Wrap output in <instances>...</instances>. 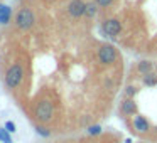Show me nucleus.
<instances>
[{
  "mask_svg": "<svg viewBox=\"0 0 157 143\" xmlns=\"http://www.w3.org/2000/svg\"><path fill=\"white\" fill-rule=\"evenodd\" d=\"M22 76H24V69H22L21 64L10 66L7 74H5V84H7V88H10V89L19 88L22 82Z\"/></svg>",
  "mask_w": 157,
  "mask_h": 143,
  "instance_id": "f257e3e1",
  "label": "nucleus"
},
{
  "mask_svg": "<svg viewBox=\"0 0 157 143\" xmlns=\"http://www.w3.org/2000/svg\"><path fill=\"white\" fill-rule=\"evenodd\" d=\"M34 20H36V17H34L31 9H21L17 17H15V24H17V27L22 29V31L31 29L32 25H34Z\"/></svg>",
  "mask_w": 157,
  "mask_h": 143,
  "instance_id": "f03ea898",
  "label": "nucleus"
},
{
  "mask_svg": "<svg viewBox=\"0 0 157 143\" xmlns=\"http://www.w3.org/2000/svg\"><path fill=\"white\" fill-rule=\"evenodd\" d=\"M36 118L42 123L49 121L52 118V103L46 101V99L39 101L37 106H36Z\"/></svg>",
  "mask_w": 157,
  "mask_h": 143,
  "instance_id": "7ed1b4c3",
  "label": "nucleus"
},
{
  "mask_svg": "<svg viewBox=\"0 0 157 143\" xmlns=\"http://www.w3.org/2000/svg\"><path fill=\"white\" fill-rule=\"evenodd\" d=\"M98 57H100V62L105 64V66L113 64V62L117 61V49L113 47V46H110V44L101 46L100 51H98Z\"/></svg>",
  "mask_w": 157,
  "mask_h": 143,
  "instance_id": "20e7f679",
  "label": "nucleus"
},
{
  "mask_svg": "<svg viewBox=\"0 0 157 143\" xmlns=\"http://www.w3.org/2000/svg\"><path fill=\"white\" fill-rule=\"evenodd\" d=\"M101 29L108 37H113V35H117L120 31H122V25H120V22L117 20V19H108V20L103 22Z\"/></svg>",
  "mask_w": 157,
  "mask_h": 143,
  "instance_id": "39448f33",
  "label": "nucleus"
},
{
  "mask_svg": "<svg viewBox=\"0 0 157 143\" xmlns=\"http://www.w3.org/2000/svg\"><path fill=\"white\" fill-rule=\"evenodd\" d=\"M85 9H86V4L83 2V0H71L68 5V12L71 17L78 19L81 17V15H85Z\"/></svg>",
  "mask_w": 157,
  "mask_h": 143,
  "instance_id": "423d86ee",
  "label": "nucleus"
},
{
  "mask_svg": "<svg viewBox=\"0 0 157 143\" xmlns=\"http://www.w3.org/2000/svg\"><path fill=\"white\" fill-rule=\"evenodd\" d=\"M133 128H135L139 133H147L150 130V125L144 116L139 115V116H135V119H133Z\"/></svg>",
  "mask_w": 157,
  "mask_h": 143,
  "instance_id": "0eeeda50",
  "label": "nucleus"
},
{
  "mask_svg": "<svg viewBox=\"0 0 157 143\" xmlns=\"http://www.w3.org/2000/svg\"><path fill=\"white\" fill-rule=\"evenodd\" d=\"M122 111L125 113L127 116L137 115V105H135V101H133L132 98H125V99H123V103H122Z\"/></svg>",
  "mask_w": 157,
  "mask_h": 143,
  "instance_id": "6e6552de",
  "label": "nucleus"
},
{
  "mask_svg": "<svg viewBox=\"0 0 157 143\" xmlns=\"http://www.w3.org/2000/svg\"><path fill=\"white\" fill-rule=\"evenodd\" d=\"M10 17H12V9L5 4H0V25L9 24Z\"/></svg>",
  "mask_w": 157,
  "mask_h": 143,
  "instance_id": "1a4fd4ad",
  "label": "nucleus"
},
{
  "mask_svg": "<svg viewBox=\"0 0 157 143\" xmlns=\"http://www.w3.org/2000/svg\"><path fill=\"white\" fill-rule=\"evenodd\" d=\"M137 69H139L140 74H149V72L152 71V62L150 61H140L139 66H137Z\"/></svg>",
  "mask_w": 157,
  "mask_h": 143,
  "instance_id": "9d476101",
  "label": "nucleus"
},
{
  "mask_svg": "<svg viewBox=\"0 0 157 143\" xmlns=\"http://www.w3.org/2000/svg\"><path fill=\"white\" fill-rule=\"evenodd\" d=\"M96 7H98V4H86V9H85V15L86 17H95L96 15Z\"/></svg>",
  "mask_w": 157,
  "mask_h": 143,
  "instance_id": "9b49d317",
  "label": "nucleus"
},
{
  "mask_svg": "<svg viewBox=\"0 0 157 143\" xmlns=\"http://www.w3.org/2000/svg\"><path fill=\"white\" fill-rule=\"evenodd\" d=\"M144 84H145V86H155L157 84V78L152 74V72L144 74Z\"/></svg>",
  "mask_w": 157,
  "mask_h": 143,
  "instance_id": "f8f14e48",
  "label": "nucleus"
},
{
  "mask_svg": "<svg viewBox=\"0 0 157 143\" xmlns=\"http://www.w3.org/2000/svg\"><path fill=\"white\" fill-rule=\"evenodd\" d=\"M0 141L2 143H12L10 133H9L5 128H0Z\"/></svg>",
  "mask_w": 157,
  "mask_h": 143,
  "instance_id": "ddd939ff",
  "label": "nucleus"
},
{
  "mask_svg": "<svg viewBox=\"0 0 157 143\" xmlns=\"http://www.w3.org/2000/svg\"><path fill=\"white\" fill-rule=\"evenodd\" d=\"M36 133H37L39 136H42V138H48L49 135H51V131H49L46 126H41V125H37L36 126Z\"/></svg>",
  "mask_w": 157,
  "mask_h": 143,
  "instance_id": "4468645a",
  "label": "nucleus"
},
{
  "mask_svg": "<svg viewBox=\"0 0 157 143\" xmlns=\"http://www.w3.org/2000/svg\"><path fill=\"white\" fill-rule=\"evenodd\" d=\"M100 133H101V126L100 125H93V126H90L88 128V135H100Z\"/></svg>",
  "mask_w": 157,
  "mask_h": 143,
  "instance_id": "2eb2a0df",
  "label": "nucleus"
},
{
  "mask_svg": "<svg viewBox=\"0 0 157 143\" xmlns=\"http://www.w3.org/2000/svg\"><path fill=\"white\" fill-rule=\"evenodd\" d=\"M135 94H137V88H133V86H127V89H125V98H133Z\"/></svg>",
  "mask_w": 157,
  "mask_h": 143,
  "instance_id": "dca6fc26",
  "label": "nucleus"
},
{
  "mask_svg": "<svg viewBox=\"0 0 157 143\" xmlns=\"http://www.w3.org/2000/svg\"><path fill=\"white\" fill-rule=\"evenodd\" d=\"M95 2L100 5V7H108V5L113 4V0H95Z\"/></svg>",
  "mask_w": 157,
  "mask_h": 143,
  "instance_id": "f3484780",
  "label": "nucleus"
},
{
  "mask_svg": "<svg viewBox=\"0 0 157 143\" xmlns=\"http://www.w3.org/2000/svg\"><path fill=\"white\" fill-rule=\"evenodd\" d=\"M5 130H7L9 133H14L15 131V125L12 121H7V123H5Z\"/></svg>",
  "mask_w": 157,
  "mask_h": 143,
  "instance_id": "a211bd4d",
  "label": "nucleus"
}]
</instances>
